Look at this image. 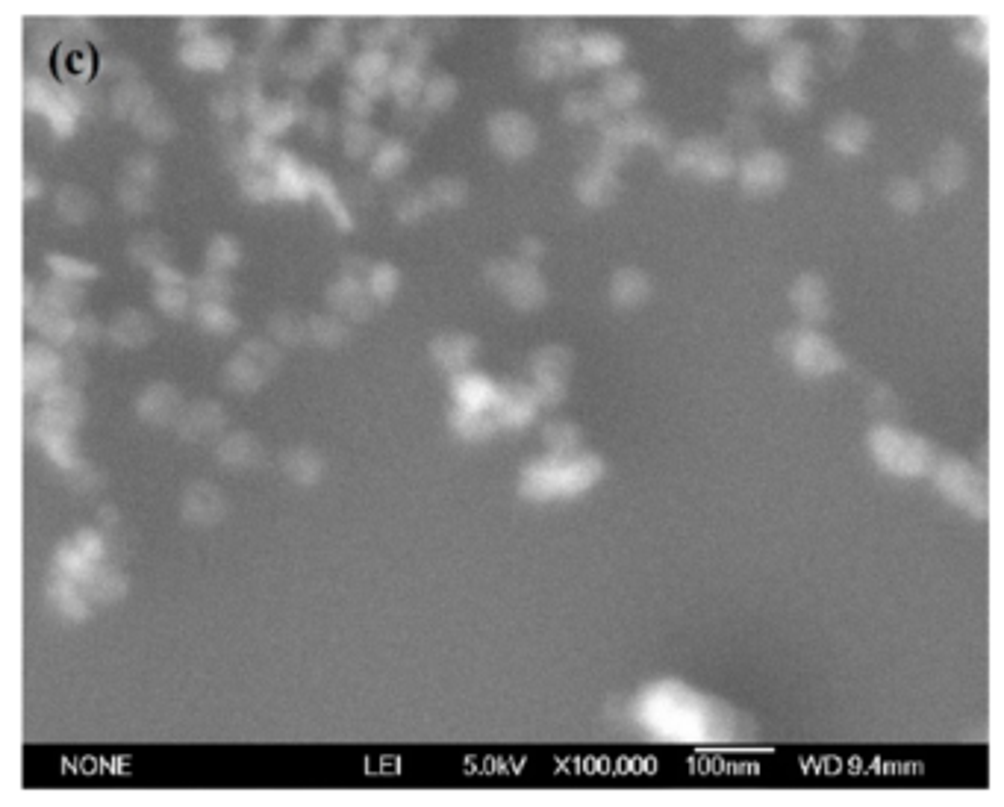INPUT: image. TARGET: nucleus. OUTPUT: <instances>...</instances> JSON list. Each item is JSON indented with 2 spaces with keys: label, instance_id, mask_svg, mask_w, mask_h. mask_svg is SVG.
Listing matches in <instances>:
<instances>
[{
  "label": "nucleus",
  "instance_id": "f257e3e1",
  "mask_svg": "<svg viewBox=\"0 0 1004 807\" xmlns=\"http://www.w3.org/2000/svg\"><path fill=\"white\" fill-rule=\"evenodd\" d=\"M601 472V463L595 457H575V460H548L533 466L525 478V492L545 498L554 492H578L589 486Z\"/></svg>",
  "mask_w": 1004,
  "mask_h": 807
},
{
  "label": "nucleus",
  "instance_id": "f03ea898",
  "mask_svg": "<svg viewBox=\"0 0 1004 807\" xmlns=\"http://www.w3.org/2000/svg\"><path fill=\"white\" fill-rule=\"evenodd\" d=\"M654 707L657 710H645L648 722H654L663 734L672 737H698L701 731H707L704 725V713L698 710V699L687 693L678 684H669L663 690L654 693Z\"/></svg>",
  "mask_w": 1004,
  "mask_h": 807
},
{
  "label": "nucleus",
  "instance_id": "7ed1b4c3",
  "mask_svg": "<svg viewBox=\"0 0 1004 807\" xmlns=\"http://www.w3.org/2000/svg\"><path fill=\"white\" fill-rule=\"evenodd\" d=\"M869 442H872L875 457L899 475H916V472L928 469V463H931L928 442H922L910 433L896 431V428H878L869 436Z\"/></svg>",
  "mask_w": 1004,
  "mask_h": 807
},
{
  "label": "nucleus",
  "instance_id": "20e7f679",
  "mask_svg": "<svg viewBox=\"0 0 1004 807\" xmlns=\"http://www.w3.org/2000/svg\"><path fill=\"white\" fill-rule=\"evenodd\" d=\"M489 277L498 283V289L522 310H533L545 301V283L536 271L525 263H507L498 260L489 266Z\"/></svg>",
  "mask_w": 1004,
  "mask_h": 807
},
{
  "label": "nucleus",
  "instance_id": "39448f33",
  "mask_svg": "<svg viewBox=\"0 0 1004 807\" xmlns=\"http://www.w3.org/2000/svg\"><path fill=\"white\" fill-rule=\"evenodd\" d=\"M781 342H790L787 348V357L793 360L798 369L810 372V375H825V372H834L843 357L840 351L819 333H810V330H790Z\"/></svg>",
  "mask_w": 1004,
  "mask_h": 807
},
{
  "label": "nucleus",
  "instance_id": "423d86ee",
  "mask_svg": "<svg viewBox=\"0 0 1004 807\" xmlns=\"http://www.w3.org/2000/svg\"><path fill=\"white\" fill-rule=\"evenodd\" d=\"M489 136L507 157H525L536 145V127L525 112H498L489 121Z\"/></svg>",
  "mask_w": 1004,
  "mask_h": 807
},
{
  "label": "nucleus",
  "instance_id": "0eeeda50",
  "mask_svg": "<svg viewBox=\"0 0 1004 807\" xmlns=\"http://www.w3.org/2000/svg\"><path fill=\"white\" fill-rule=\"evenodd\" d=\"M277 366V354L274 348H268L263 342H248L242 354L233 357V363L227 366V383L239 386V389H257L265 377L271 375V369Z\"/></svg>",
  "mask_w": 1004,
  "mask_h": 807
},
{
  "label": "nucleus",
  "instance_id": "6e6552de",
  "mask_svg": "<svg viewBox=\"0 0 1004 807\" xmlns=\"http://www.w3.org/2000/svg\"><path fill=\"white\" fill-rule=\"evenodd\" d=\"M678 165L695 168V174H701V177H722L731 168V154H728L725 142L704 136V139H692L687 145H681Z\"/></svg>",
  "mask_w": 1004,
  "mask_h": 807
},
{
  "label": "nucleus",
  "instance_id": "1a4fd4ad",
  "mask_svg": "<svg viewBox=\"0 0 1004 807\" xmlns=\"http://www.w3.org/2000/svg\"><path fill=\"white\" fill-rule=\"evenodd\" d=\"M787 180V162L775 151H757L754 157L742 162V186H748L754 195H769L781 189Z\"/></svg>",
  "mask_w": 1004,
  "mask_h": 807
},
{
  "label": "nucleus",
  "instance_id": "9d476101",
  "mask_svg": "<svg viewBox=\"0 0 1004 807\" xmlns=\"http://www.w3.org/2000/svg\"><path fill=\"white\" fill-rule=\"evenodd\" d=\"M937 481H940V486L952 495L954 501H960V504L972 507L975 513H981V504H984V498H981V484H978V475H975L966 463H960V460H946V463L937 469Z\"/></svg>",
  "mask_w": 1004,
  "mask_h": 807
},
{
  "label": "nucleus",
  "instance_id": "9b49d317",
  "mask_svg": "<svg viewBox=\"0 0 1004 807\" xmlns=\"http://www.w3.org/2000/svg\"><path fill=\"white\" fill-rule=\"evenodd\" d=\"M793 304L798 307V313L804 319H813V322H822L831 316V295H828V286L822 277L816 274H801L795 280L793 286Z\"/></svg>",
  "mask_w": 1004,
  "mask_h": 807
},
{
  "label": "nucleus",
  "instance_id": "f8f14e48",
  "mask_svg": "<svg viewBox=\"0 0 1004 807\" xmlns=\"http://www.w3.org/2000/svg\"><path fill=\"white\" fill-rule=\"evenodd\" d=\"M966 168H969V162H966V151L960 148V145H954V142H946L940 151H937V157H934V165H931V180L943 189V192H952L954 186H960L963 183V177H966Z\"/></svg>",
  "mask_w": 1004,
  "mask_h": 807
},
{
  "label": "nucleus",
  "instance_id": "ddd939ff",
  "mask_svg": "<svg viewBox=\"0 0 1004 807\" xmlns=\"http://www.w3.org/2000/svg\"><path fill=\"white\" fill-rule=\"evenodd\" d=\"M619 192V180L613 174V168L604 165H586L578 174V195L586 204H607L613 201Z\"/></svg>",
  "mask_w": 1004,
  "mask_h": 807
},
{
  "label": "nucleus",
  "instance_id": "4468645a",
  "mask_svg": "<svg viewBox=\"0 0 1004 807\" xmlns=\"http://www.w3.org/2000/svg\"><path fill=\"white\" fill-rule=\"evenodd\" d=\"M475 345L477 342L469 336V333H442V336L433 339L430 351H433L436 363H442L445 369L457 372V369H463V366L472 360Z\"/></svg>",
  "mask_w": 1004,
  "mask_h": 807
},
{
  "label": "nucleus",
  "instance_id": "2eb2a0df",
  "mask_svg": "<svg viewBox=\"0 0 1004 807\" xmlns=\"http://www.w3.org/2000/svg\"><path fill=\"white\" fill-rule=\"evenodd\" d=\"M869 121L863 118V115H854V112H846V115H840L834 124H831V130H828V139H831V145L837 148V151H846V154H854V151H860V148H866V142H869Z\"/></svg>",
  "mask_w": 1004,
  "mask_h": 807
},
{
  "label": "nucleus",
  "instance_id": "dca6fc26",
  "mask_svg": "<svg viewBox=\"0 0 1004 807\" xmlns=\"http://www.w3.org/2000/svg\"><path fill=\"white\" fill-rule=\"evenodd\" d=\"M533 401H536L533 392H528V389L519 386V383H513V386H501V389H495V401H492V407L501 413V422H513V425H519V422L530 419V413H533Z\"/></svg>",
  "mask_w": 1004,
  "mask_h": 807
},
{
  "label": "nucleus",
  "instance_id": "f3484780",
  "mask_svg": "<svg viewBox=\"0 0 1004 807\" xmlns=\"http://www.w3.org/2000/svg\"><path fill=\"white\" fill-rule=\"evenodd\" d=\"M610 292H613V301H616V304H622V307H636V304H642V301L648 298V292H651V280H648L639 269H622L616 277H613Z\"/></svg>",
  "mask_w": 1004,
  "mask_h": 807
},
{
  "label": "nucleus",
  "instance_id": "a211bd4d",
  "mask_svg": "<svg viewBox=\"0 0 1004 807\" xmlns=\"http://www.w3.org/2000/svg\"><path fill=\"white\" fill-rule=\"evenodd\" d=\"M177 407H180V398L171 386H151L139 401V413L154 425L168 422L177 413Z\"/></svg>",
  "mask_w": 1004,
  "mask_h": 807
},
{
  "label": "nucleus",
  "instance_id": "6ab92c4d",
  "mask_svg": "<svg viewBox=\"0 0 1004 807\" xmlns=\"http://www.w3.org/2000/svg\"><path fill=\"white\" fill-rule=\"evenodd\" d=\"M533 372L539 380L566 383V377L572 372V354L560 345H548L533 357Z\"/></svg>",
  "mask_w": 1004,
  "mask_h": 807
},
{
  "label": "nucleus",
  "instance_id": "aec40b11",
  "mask_svg": "<svg viewBox=\"0 0 1004 807\" xmlns=\"http://www.w3.org/2000/svg\"><path fill=\"white\" fill-rule=\"evenodd\" d=\"M230 56V42L227 39H215V36H204L195 39L186 51L183 59L195 68H221Z\"/></svg>",
  "mask_w": 1004,
  "mask_h": 807
},
{
  "label": "nucleus",
  "instance_id": "412c9836",
  "mask_svg": "<svg viewBox=\"0 0 1004 807\" xmlns=\"http://www.w3.org/2000/svg\"><path fill=\"white\" fill-rule=\"evenodd\" d=\"M186 516L198 525H210L221 516V495L218 489L207 484H198L186 495Z\"/></svg>",
  "mask_w": 1004,
  "mask_h": 807
},
{
  "label": "nucleus",
  "instance_id": "4be33fe9",
  "mask_svg": "<svg viewBox=\"0 0 1004 807\" xmlns=\"http://www.w3.org/2000/svg\"><path fill=\"white\" fill-rule=\"evenodd\" d=\"M218 457H221L227 466H239V469H245V466H254V463L263 457V448H260V442H257L254 436H248V433H236V436L224 439V445L218 448Z\"/></svg>",
  "mask_w": 1004,
  "mask_h": 807
},
{
  "label": "nucleus",
  "instance_id": "5701e85b",
  "mask_svg": "<svg viewBox=\"0 0 1004 807\" xmlns=\"http://www.w3.org/2000/svg\"><path fill=\"white\" fill-rule=\"evenodd\" d=\"M578 45H581V56L586 65L589 62H616L625 51V42L613 33H589Z\"/></svg>",
  "mask_w": 1004,
  "mask_h": 807
},
{
  "label": "nucleus",
  "instance_id": "b1692460",
  "mask_svg": "<svg viewBox=\"0 0 1004 807\" xmlns=\"http://www.w3.org/2000/svg\"><path fill=\"white\" fill-rule=\"evenodd\" d=\"M642 92V77L636 71H613L604 77V98L613 107H628Z\"/></svg>",
  "mask_w": 1004,
  "mask_h": 807
},
{
  "label": "nucleus",
  "instance_id": "393cba45",
  "mask_svg": "<svg viewBox=\"0 0 1004 807\" xmlns=\"http://www.w3.org/2000/svg\"><path fill=\"white\" fill-rule=\"evenodd\" d=\"M457 395L463 410H486L495 401V386L480 375H469L457 380Z\"/></svg>",
  "mask_w": 1004,
  "mask_h": 807
},
{
  "label": "nucleus",
  "instance_id": "a878e982",
  "mask_svg": "<svg viewBox=\"0 0 1004 807\" xmlns=\"http://www.w3.org/2000/svg\"><path fill=\"white\" fill-rule=\"evenodd\" d=\"M354 74L360 77L363 92L374 95V92L383 89V80L389 77V59L380 54V51H366V54L354 62Z\"/></svg>",
  "mask_w": 1004,
  "mask_h": 807
},
{
  "label": "nucleus",
  "instance_id": "bb28decb",
  "mask_svg": "<svg viewBox=\"0 0 1004 807\" xmlns=\"http://www.w3.org/2000/svg\"><path fill=\"white\" fill-rule=\"evenodd\" d=\"M221 422H224L221 410H218L215 404H210V401H201L198 407L189 410V416H186V422H183V433H186V436H195V439H204V436H212V433L218 431Z\"/></svg>",
  "mask_w": 1004,
  "mask_h": 807
},
{
  "label": "nucleus",
  "instance_id": "cd10ccee",
  "mask_svg": "<svg viewBox=\"0 0 1004 807\" xmlns=\"http://www.w3.org/2000/svg\"><path fill=\"white\" fill-rule=\"evenodd\" d=\"M112 336H115V342H121L127 348H139L142 342L151 339V322L139 313H124L112 324Z\"/></svg>",
  "mask_w": 1004,
  "mask_h": 807
},
{
  "label": "nucleus",
  "instance_id": "c85d7f7f",
  "mask_svg": "<svg viewBox=\"0 0 1004 807\" xmlns=\"http://www.w3.org/2000/svg\"><path fill=\"white\" fill-rule=\"evenodd\" d=\"M27 380H30V389H39V383L59 380V360L53 357L48 348L33 345L27 351Z\"/></svg>",
  "mask_w": 1004,
  "mask_h": 807
},
{
  "label": "nucleus",
  "instance_id": "c756f323",
  "mask_svg": "<svg viewBox=\"0 0 1004 807\" xmlns=\"http://www.w3.org/2000/svg\"><path fill=\"white\" fill-rule=\"evenodd\" d=\"M330 301H333L336 310L351 313V316H366V310H369V295L363 292V286L357 280H345V283L333 286Z\"/></svg>",
  "mask_w": 1004,
  "mask_h": 807
},
{
  "label": "nucleus",
  "instance_id": "7c9ffc66",
  "mask_svg": "<svg viewBox=\"0 0 1004 807\" xmlns=\"http://www.w3.org/2000/svg\"><path fill=\"white\" fill-rule=\"evenodd\" d=\"M286 463V472L295 478V481H316L318 478V472H321V460H318V454L316 451H310V448H295V451H289V457L283 460Z\"/></svg>",
  "mask_w": 1004,
  "mask_h": 807
},
{
  "label": "nucleus",
  "instance_id": "2f4dec72",
  "mask_svg": "<svg viewBox=\"0 0 1004 807\" xmlns=\"http://www.w3.org/2000/svg\"><path fill=\"white\" fill-rule=\"evenodd\" d=\"M454 95H457V80L448 71H436L424 86V98L430 107H448Z\"/></svg>",
  "mask_w": 1004,
  "mask_h": 807
},
{
  "label": "nucleus",
  "instance_id": "473e14b6",
  "mask_svg": "<svg viewBox=\"0 0 1004 807\" xmlns=\"http://www.w3.org/2000/svg\"><path fill=\"white\" fill-rule=\"evenodd\" d=\"M604 98L592 95V92H578L566 101V115L572 121H589V118H604Z\"/></svg>",
  "mask_w": 1004,
  "mask_h": 807
},
{
  "label": "nucleus",
  "instance_id": "72a5a7b5",
  "mask_svg": "<svg viewBox=\"0 0 1004 807\" xmlns=\"http://www.w3.org/2000/svg\"><path fill=\"white\" fill-rule=\"evenodd\" d=\"M59 213L65 218H71V221H83V218L92 213V198L83 189H77V186H65L59 192Z\"/></svg>",
  "mask_w": 1004,
  "mask_h": 807
},
{
  "label": "nucleus",
  "instance_id": "f704fd0d",
  "mask_svg": "<svg viewBox=\"0 0 1004 807\" xmlns=\"http://www.w3.org/2000/svg\"><path fill=\"white\" fill-rule=\"evenodd\" d=\"M407 160H410V151L404 148V142H386V145H380V154L374 157V171L380 177H389V174L401 171Z\"/></svg>",
  "mask_w": 1004,
  "mask_h": 807
},
{
  "label": "nucleus",
  "instance_id": "c9c22d12",
  "mask_svg": "<svg viewBox=\"0 0 1004 807\" xmlns=\"http://www.w3.org/2000/svg\"><path fill=\"white\" fill-rule=\"evenodd\" d=\"M239 257H242V251H239V245H236L230 236H215V239H212L210 254H207L212 269L215 271L230 269V266L239 263Z\"/></svg>",
  "mask_w": 1004,
  "mask_h": 807
},
{
  "label": "nucleus",
  "instance_id": "e433bc0d",
  "mask_svg": "<svg viewBox=\"0 0 1004 807\" xmlns=\"http://www.w3.org/2000/svg\"><path fill=\"white\" fill-rule=\"evenodd\" d=\"M454 422H457L460 433L469 436V439H483L486 433L492 431V425H495L486 410H460Z\"/></svg>",
  "mask_w": 1004,
  "mask_h": 807
},
{
  "label": "nucleus",
  "instance_id": "4c0bfd02",
  "mask_svg": "<svg viewBox=\"0 0 1004 807\" xmlns=\"http://www.w3.org/2000/svg\"><path fill=\"white\" fill-rule=\"evenodd\" d=\"M890 201L899 207V210H904V213H913L919 204H922V189H919V183H913V180H907V177H899V180H893V186H890Z\"/></svg>",
  "mask_w": 1004,
  "mask_h": 807
},
{
  "label": "nucleus",
  "instance_id": "58836bf2",
  "mask_svg": "<svg viewBox=\"0 0 1004 807\" xmlns=\"http://www.w3.org/2000/svg\"><path fill=\"white\" fill-rule=\"evenodd\" d=\"M195 292L204 298V304H221L227 295H230V283L221 271H207L198 283H195Z\"/></svg>",
  "mask_w": 1004,
  "mask_h": 807
},
{
  "label": "nucleus",
  "instance_id": "ea45409f",
  "mask_svg": "<svg viewBox=\"0 0 1004 807\" xmlns=\"http://www.w3.org/2000/svg\"><path fill=\"white\" fill-rule=\"evenodd\" d=\"M198 322L204 324L207 330L221 333V336H227V333L239 324L233 316H230V310H224V304H204V307L198 310Z\"/></svg>",
  "mask_w": 1004,
  "mask_h": 807
},
{
  "label": "nucleus",
  "instance_id": "a19ab883",
  "mask_svg": "<svg viewBox=\"0 0 1004 807\" xmlns=\"http://www.w3.org/2000/svg\"><path fill=\"white\" fill-rule=\"evenodd\" d=\"M136 118H139V130L148 133V136H154V139L165 136V133H171V115L162 112L159 107H154V104H148L142 112H136Z\"/></svg>",
  "mask_w": 1004,
  "mask_h": 807
},
{
  "label": "nucleus",
  "instance_id": "79ce46f5",
  "mask_svg": "<svg viewBox=\"0 0 1004 807\" xmlns=\"http://www.w3.org/2000/svg\"><path fill=\"white\" fill-rule=\"evenodd\" d=\"M389 80H392V89L401 95V101H413L419 86H422V77H419L416 65H401L395 74H389Z\"/></svg>",
  "mask_w": 1004,
  "mask_h": 807
},
{
  "label": "nucleus",
  "instance_id": "37998d69",
  "mask_svg": "<svg viewBox=\"0 0 1004 807\" xmlns=\"http://www.w3.org/2000/svg\"><path fill=\"white\" fill-rule=\"evenodd\" d=\"M433 204H448V207H457L466 201V183L460 180H436L430 186V195H427Z\"/></svg>",
  "mask_w": 1004,
  "mask_h": 807
},
{
  "label": "nucleus",
  "instance_id": "c03bdc74",
  "mask_svg": "<svg viewBox=\"0 0 1004 807\" xmlns=\"http://www.w3.org/2000/svg\"><path fill=\"white\" fill-rule=\"evenodd\" d=\"M374 139H377V133L371 130L369 124H363V121H354L345 130V145H348V154H354V157H363Z\"/></svg>",
  "mask_w": 1004,
  "mask_h": 807
},
{
  "label": "nucleus",
  "instance_id": "a18cd8bd",
  "mask_svg": "<svg viewBox=\"0 0 1004 807\" xmlns=\"http://www.w3.org/2000/svg\"><path fill=\"white\" fill-rule=\"evenodd\" d=\"M345 48V36L339 24H324L316 30V51L321 56H336L342 54Z\"/></svg>",
  "mask_w": 1004,
  "mask_h": 807
},
{
  "label": "nucleus",
  "instance_id": "49530a36",
  "mask_svg": "<svg viewBox=\"0 0 1004 807\" xmlns=\"http://www.w3.org/2000/svg\"><path fill=\"white\" fill-rule=\"evenodd\" d=\"M48 263H51V269L56 271L62 280H68V283H77V280H83V277H95V274H98L92 266H83L80 260H68V257H51Z\"/></svg>",
  "mask_w": 1004,
  "mask_h": 807
},
{
  "label": "nucleus",
  "instance_id": "de8ad7c7",
  "mask_svg": "<svg viewBox=\"0 0 1004 807\" xmlns=\"http://www.w3.org/2000/svg\"><path fill=\"white\" fill-rule=\"evenodd\" d=\"M369 283L371 292L377 298H389L395 292V286H398V271L392 269V266H374L369 271Z\"/></svg>",
  "mask_w": 1004,
  "mask_h": 807
},
{
  "label": "nucleus",
  "instance_id": "09e8293b",
  "mask_svg": "<svg viewBox=\"0 0 1004 807\" xmlns=\"http://www.w3.org/2000/svg\"><path fill=\"white\" fill-rule=\"evenodd\" d=\"M310 333L316 336L318 342H324V345H336V342H342V336H345L342 324L327 319V316H316L313 324H310Z\"/></svg>",
  "mask_w": 1004,
  "mask_h": 807
},
{
  "label": "nucleus",
  "instance_id": "8fccbe9b",
  "mask_svg": "<svg viewBox=\"0 0 1004 807\" xmlns=\"http://www.w3.org/2000/svg\"><path fill=\"white\" fill-rule=\"evenodd\" d=\"M581 433L575 431V425H548V442L557 445V454H566L578 445Z\"/></svg>",
  "mask_w": 1004,
  "mask_h": 807
},
{
  "label": "nucleus",
  "instance_id": "3c124183",
  "mask_svg": "<svg viewBox=\"0 0 1004 807\" xmlns=\"http://www.w3.org/2000/svg\"><path fill=\"white\" fill-rule=\"evenodd\" d=\"M778 21L775 18H748L742 21V33L751 36V39H772L778 33Z\"/></svg>",
  "mask_w": 1004,
  "mask_h": 807
},
{
  "label": "nucleus",
  "instance_id": "603ef678",
  "mask_svg": "<svg viewBox=\"0 0 1004 807\" xmlns=\"http://www.w3.org/2000/svg\"><path fill=\"white\" fill-rule=\"evenodd\" d=\"M271 333H277V336L286 339V342H298L301 333H304V324L295 322V316H289V313H280V316L271 322Z\"/></svg>",
  "mask_w": 1004,
  "mask_h": 807
},
{
  "label": "nucleus",
  "instance_id": "864d4df0",
  "mask_svg": "<svg viewBox=\"0 0 1004 807\" xmlns=\"http://www.w3.org/2000/svg\"><path fill=\"white\" fill-rule=\"evenodd\" d=\"M286 68L295 77H313V71L318 68V56L310 54V51H295V54L286 59Z\"/></svg>",
  "mask_w": 1004,
  "mask_h": 807
},
{
  "label": "nucleus",
  "instance_id": "5fc2aeb1",
  "mask_svg": "<svg viewBox=\"0 0 1004 807\" xmlns=\"http://www.w3.org/2000/svg\"><path fill=\"white\" fill-rule=\"evenodd\" d=\"M427 210V198L424 195H407V204H401L398 207V213H401V218H419Z\"/></svg>",
  "mask_w": 1004,
  "mask_h": 807
},
{
  "label": "nucleus",
  "instance_id": "6e6d98bb",
  "mask_svg": "<svg viewBox=\"0 0 1004 807\" xmlns=\"http://www.w3.org/2000/svg\"><path fill=\"white\" fill-rule=\"evenodd\" d=\"M345 101H348V107L351 109H357V115H366L371 109V104H369V95L366 92H345Z\"/></svg>",
  "mask_w": 1004,
  "mask_h": 807
}]
</instances>
